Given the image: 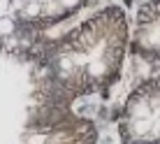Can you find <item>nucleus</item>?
Instances as JSON below:
<instances>
[{
	"label": "nucleus",
	"mask_w": 160,
	"mask_h": 144,
	"mask_svg": "<svg viewBox=\"0 0 160 144\" xmlns=\"http://www.w3.org/2000/svg\"><path fill=\"white\" fill-rule=\"evenodd\" d=\"M7 12H12V0H0V16H5Z\"/></svg>",
	"instance_id": "obj_6"
},
{
	"label": "nucleus",
	"mask_w": 160,
	"mask_h": 144,
	"mask_svg": "<svg viewBox=\"0 0 160 144\" xmlns=\"http://www.w3.org/2000/svg\"><path fill=\"white\" fill-rule=\"evenodd\" d=\"M19 3H23V5H28V3H32V0H19Z\"/></svg>",
	"instance_id": "obj_7"
},
{
	"label": "nucleus",
	"mask_w": 160,
	"mask_h": 144,
	"mask_svg": "<svg viewBox=\"0 0 160 144\" xmlns=\"http://www.w3.org/2000/svg\"><path fill=\"white\" fill-rule=\"evenodd\" d=\"M132 51L146 60H160V0H148L139 9Z\"/></svg>",
	"instance_id": "obj_2"
},
{
	"label": "nucleus",
	"mask_w": 160,
	"mask_h": 144,
	"mask_svg": "<svg viewBox=\"0 0 160 144\" xmlns=\"http://www.w3.org/2000/svg\"><path fill=\"white\" fill-rule=\"evenodd\" d=\"M14 35H16V19L9 16V14L0 16V37H2V40H9V37H14Z\"/></svg>",
	"instance_id": "obj_3"
},
{
	"label": "nucleus",
	"mask_w": 160,
	"mask_h": 144,
	"mask_svg": "<svg viewBox=\"0 0 160 144\" xmlns=\"http://www.w3.org/2000/svg\"><path fill=\"white\" fill-rule=\"evenodd\" d=\"M42 14V3L40 0H32V3H28L23 7V16L26 19H35V16H40Z\"/></svg>",
	"instance_id": "obj_4"
},
{
	"label": "nucleus",
	"mask_w": 160,
	"mask_h": 144,
	"mask_svg": "<svg viewBox=\"0 0 160 144\" xmlns=\"http://www.w3.org/2000/svg\"><path fill=\"white\" fill-rule=\"evenodd\" d=\"M123 144H160V77L132 91L121 116Z\"/></svg>",
	"instance_id": "obj_1"
},
{
	"label": "nucleus",
	"mask_w": 160,
	"mask_h": 144,
	"mask_svg": "<svg viewBox=\"0 0 160 144\" xmlns=\"http://www.w3.org/2000/svg\"><path fill=\"white\" fill-rule=\"evenodd\" d=\"M58 3H60V7H63L65 12H72V9L84 5V0H58Z\"/></svg>",
	"instance_id": "obj_5"
}]
</instances>
